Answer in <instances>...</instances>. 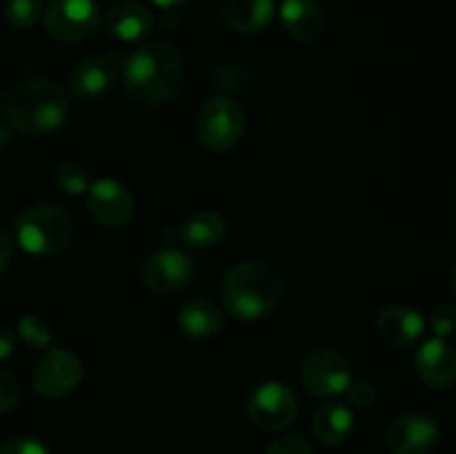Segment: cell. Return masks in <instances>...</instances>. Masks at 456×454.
Listing matches in <instances>:
<instances>
[{
    "label": "cell",
    "instance_id": "1",
    "mask_svg": "<svg viewBox=\"0 0 456 454\" xmlns=\"http://www.w3.org/2000/svg\"><path fill=\"white\" fill-rule=\"evenodd\" d=\"M123 87L134 102L145 107L163 105L183 87V58L167 40L141 43L123 62Z\"/></svg>",
    "mask_w": 456,
    "mask_h": 454
},
{
    "label": "cell",
    "instance_id": "2",
    "mask_svg": "<svg viewBox=\"0 0 456 454\" xmlns=\"http://www.w3.org/2000/svg\"><path fill=\"white\" fill-rule=\"evenodd\" d=\"M283 279L265 263H240L221 283V301L239 320H256L272 314L283 298Z\"/></svg>",
    "mask_w": 456,
    "mask_h": 454
},
{
    "label": "cell",
    "instance_id": "3",
    "mask_svg": "<svg viewBox=\"0 0 456 454\" xmlns=\"http://www.w3.org/2000/svg\"><path fill=\"white\" fill-rule=\"evenodd\" d=\"M69 114L67 93L56 80L29 78L16 85L7 101L12 127L25 136H45L61 127Z\"/></svg>",
    "mask_w": 456,
    "mask_h": 454
},
{
    "label": "cell",
    "instance_id": "4",
    "mask_svg": "<svg viewBox=\"0 0 456 454\" xmlns=\"http://www.w3.org/2000/svg\"><path fill=\"white\" fill-rule=\"evenodd\" d=\"M13 236L27 254L53 256L71 243L74 221L58 205H34L16 218Z\"/></svg>",
    "mask_w": 456,
    "mask_h": 454
},
{
    "label": "cell",
    "instance_id": "5",
    "mask_svg": "<svg viewBox=\"0 0 456 454\" xmlns=\"http://www.w3.org/2000/svg\"><path fill=\"white\" fill-rule=\"evenodd\" d=\"M248 116L240 102L234 98L214 96L203 105L196 123V134L205 150L209 151H227L240 142L245 134Z\"/></svg>",
    "mask_w": 456,
    "mask_h": 454
},
{
    "label": "cell",
    "instance_id": "6",
    "mask_svg": "<svg viewBox=\"0 0 456 454\" xmlns=\"http://www.w3.org/2000/svg\"><path fill=\"white\" fill-rule=\"evenodd\" d=\"M43 18L47 34L61 43H83L101 27L96 0H52Z\"/></svg>",
    "mask_w": 456,
    "mask_h": 454
},
{
    "label": "cell",
    "instance_id": "7",
    "mask_svg": "<svg viewBox=\"0 0 456 454\" xmlns=\"http://www.w3.org/2000/svg\"><path fill=\"white\" fill-rule=\"evenodd\" d=\"M249 421L265 432H283L297 421L298 399L285 383L270 381L258 385L248 401Z\"/></svg>",
    "mask_w": 456,
    "mask_h": 454
},
{
    "label": "cell",
    "instance_id": "8",
    "mask_svg": "<svg viewBox=\"0 0 456 454\" xmlns=\"http://www.w3.org/2000/svg\"><path fill=\"white\" fill-rule=\"evenodd\" d=\"M301 378L307 390L321 399H330L346 392L352 381V365L337 347H321L303 361Z\"/></svg>",
    "mask_w": 456,
    "mask_h": 454
},
{
    "label": "cell",
    "instance_id": "9",
    "mask_svg": "<svg viewBox=\"0 0 456 454\" xmlns=\"http://www.w3.org/2000/svg\"><path fill=\"white\" fill-rule=\"evenodd\" d=\"M441 441V426L426 409H410L396 417L386 432L390 454H430Z\"/></svg>",
    "mask_w": 456,
    "mask_h": 454
},
{
    "label": "cell",
    "instance_id": "10",
    "mask_svg": "<svg viewBox=\"0 0 456 454\" xmlns=\"http://www.w3.org/2000/svg\"><path fill=\"white\" fill-rule=\"evenodd\" d=\"M83 374V361L71 350L58 347V350H49L36 363L31 383H34V390L45 399H62L78 387Z\"/></svg>",
    "mask_w": 456,
    "mask_h": 454
},
{
    "label": "cell",
    "instance_id": "11",
    "mask_svg": "<svg viewBox=\"0 0 456 454\" xmlns=\"http://www.w3.org/2000/svg\"><path fill=\"white\" fill-rule=\"evenodd\" d=\"M194 279V261L181 249H160L142 265V283L156 296H172Z\"/></svg>",
    "mask_w": 456,
    "mask_h": 454
},
{
    "label": "cell",
    "instance_id": "12",
    "mask_svg": "<svg viewBox=\"0 0 456 454\" xmlns=\"http://www.w3.org/2000/svg\"><path fill=\"white\" fill-rule=\"evenodd\" d=\"M87 207L98 223L107 227H120L134 216V196L123 182L114 178H101L87 187Z\"/></svg>",
    "mask_w": 456,
    "mask_h": 454
},
{
    "label": "cell",
    "instance_id": "13",
    "mask_svg": "<svg viewBox=\"0 0 456 454\" xmlns=\"http://www.w3.org/2000/svg\"><path fill=\"white\" fill-rule=\"evenodd\" d=\"M419 378L435 390H448L456 381V352L445 338H428L414 356Z\"/></svg>",
    "mask_w": 456,
    "mask_h": 454
},
{
    "label": "cell",
    "instance_id": "14",
    "mask_svg": "<svg viewBox=\"0 0 456 454\" xmlns=\"http://www.w3.org/2000/svg\"><path fill=\"white\" fill-rule=\"evenodd\" d=\"M116 61L111 56H89L76 62L69 71V87L83 101H94V98L102 96L114 85L116 74Z\"/></svg>",
    "mask_w": 456,
    "mask_h": 454
},
{
    "label": "cell",
    "instance_id": "15",
    "mask_svg": "<svg viewBox=\"0 0 456 454\" xmlns=\"http://www.w3.org/2000/svg\"><path fill=\"white\" fill-rule=\"evenodd\" d=\"M426 332V320L421 312L408 305H390L379 314L377 334L383 343L392 347L412 345Z\"/></svg>",
    "mask_w": 456,
    "mask_h": 454
},
{
    "label": "cell",
    "instance_id": "16",
    "mask_svg": "<svg viewBox=\"0 0 456 454\" xmlns=\"http://www.w3.org/2000/svg\"><path fill=\"white\" fill-rule=\"evenodd\" d=\"M281 25L292 38L301 43H316L325 34V13L314 0H283Z\"/></svg>",
    "mask_w": 456,
    "mask_h": 454
},
{
    "label": "cell",
    "instance_id": "17",
    "mask_svg": "<svg viewBox=\"0 0 456 454\" xmlns=\"http://www.w3.org/2000/svg\"><path fill=\"white\" fill-rule=\"evenodd\" d=\"M105 25L114 38L136 43V40L150 36L151 27H154V16H151L150 7L138 0H123L107 12Z\"/></svg>",
    "mask_w": 456,
    "mask_h": 454
},
{
    "label": "cell",
    "instance_id": "18",
    "mask_svg": "<svg viewBox=\"0 0 456 454\" xmlns=\"http://www.w3.org/2000/svg\"><path fill=\"white\" fill-rule=\"evenodd\" d=\"M354 430V417L347 405L328 401L319 405L312 417V432L323 445H343Z\"/></svg>",
    "mask_w": 456,
    "mask_h": 454
},
{
    "label": "cell",
    "instance_id": "19",
    "mask_svg": "<svg viewBox=\"0 0 456 454\" xmlns=\"http://www.w3.org/2000/svg\"><path fill=\"white\" fill-rule=\"evenodd\" d=\"M274 18V0H225L223 20L239 34H256Z\"/></svg>",
    "mask_w": 456,
    "mask_h": 454
},
{
    "label": "cell",
    "instance_id": "20",
    "mask_svg": "<svg viewBox=\"0 0 456 454\" xmlns=\"http://www.w3.org/2000/svg\"><path fill=\"white\" fill-rule=\"evenodd\" d=\"M178 230V240L194 249L214 247L223 240L227 231L225 218L214 209H199L191 214Z\"/></svg>",
    "mask_w": 456,
    "mask_h": 454
},
{
    "label": "cell",
    "instance_id": "21",
    "mask_svg": "<svg viewBox=\"0 0 456 454\" xmlns=\"http://www.w3.org/2000/svg\"><path fill=\"white\" fill-rule=\"evenodd\" d=\"M223 312L205 298L185 303L178 312V328L191 338H209L221 329Z\"/></svg>",
    "mask_w": 456,
    "mask_h": 454
},
{
    "label": "cell",
    "instance_id": "22",
    "mask_svg": "<svg viewBox=\"0 0 456 454\" xmlns=\"http://www.w3.org/2000/svg\"><path fill=\"white\" fill-rule=\"evenodd\" d=\"M53 181H56V187L61 191L69 196L85 194L89 187V174L85 169V165L76 163V160H65L56 167V174H53Z\"/></svg>",
    "mask_w": 456,
    "mask_h": 454
},
{
    "label": "cell",
    "instance_id": "23",
    "mask_svg": "<svg viewBox=\"0 0 456 454\" xmlns=\"http://www.w3.org/2000/svg\"><path fill=\"white\" fill-rule=\"evenodd\" d=\"M43 0H7L4 4V16L9 25L18 29H29L43 18Z\"/></svg>",
    "mask_w": 456,
    "mask_h": 454
},
{
    "label": "cell",
    "instance_id": "24",
    "mask_svg": "<svg viewBox=\"0 0 456 454\" xmlns=\"http://www.w3.org/2000/svg\"><path fill=\"white\" fill-rule=\"evenodd\" d=\"M18 334H20L22 341L29 343L31 347H38V350H43V347L52 343V329L38 314L22 316L20 325H18Z\"/></svg>",
    "mask_w": 456,
    "mask_h": 454
},
{
    "label": "cell",
    "instance_id": "25",
    "mask_svg": "<svg viewBox=\"0 0 456 454\" xmlns=\"http://www.w3.org/2000/svg\"><path fill=\"white\" fill-rule=\"evenodd\" d=\"M346 394L350 399V403L359 409L374 408L379 401V390L372 381H365V378H352L350 385L346 387Z\"/></svg>",
    "mask_w": 456,
    "mask_h": 454
},
{
    "label": "cell",
    "instance_id": "26",
    "mask_svg": "<svg viewBox=\"0 0 456 454\" xmlns=\"http://www.w3.org/2000/svg\"><path fill=\"white\" fill-rule=\"evenodd\" d=\"M430 325L432 332L436 334V338L452 336L456 329V307L452 303H439V305L432 310Z\"/></svg>",
    "mask_w": 456,
    "mask_h": 454
},
{
    "label": "cell",
    "instance_id": "27",
    "mask_svg": "<svg viewBox=\"0 0 456 454\" xmlns=\"http://www.w3.org/2000/svg\"><path fill=\"white\" fill-rule=\"evenodd\" d=\"M265 454H314L312 445L305 436L301 434H283L272 441Z\"/></svg>",
    "mask_w": 456,
    "mask_h": 454
},
{
    "label": "cell",
    "instance_id": "28",
    "mask_svg": "<svg viewBox=\"0 0 456 454\" xmlns=\"http://www.w3.org/2000/svg\"><path fill=\"white\" fill-rule=\"evenodd\" d=\"M0 454H52L47 445L43 441L34 439V436H16V439H9L3 445Z\"/></svg>",
    "mask_w": 456,
    "mask_h": 454
},
{
    "label": "cell",
    "instance_id": "29",
    "mask_svg": "<svg viewBox=\"0 0 456 454\" xmlns=\"http://www.w3.org/2000/svg\"><path fill=\"white\" fill-rule=\"evenodd\" d=\"M18 399H20L18 381L9 372H3V369H0V414L16 408Z\"/></svg>",
    "mask_w": 456,
    "mask_h": 454
},
{
    "label": "cell",
    "instance_id": "30",
    "mask_svg": "<svg viewBox=\"0 0 456 454\" xmlns=\"http://www.w3.org/2000/svg\"><path fill=\"white\" fill-rule=\"evenodd\" d=\"M13 350H16V338H13L12 329L0 325V361L9 359L13 354Z\"/></svg>",
    "mask_w": 456,
    "mask_h": 454
},
{
    "label": "cell",
    "instance_id": "31",
    "mask_svg": "<svg viewBox=\"0 0 456 454\" xmlns=\"http://www.w3.org/2000/svg\"><path fill=\"white\" fill-rule=\"evenodd\" d=\"M12 256H13L12 236H9L4 230H0V272L9 265Z\"/></svg>",
    "mask_w": 456,
    "mask_h": 454
},
{
    "label": "cell",
    "instance_id": "32",
    "mask_svg": "<svg viewBox=\"0 0 456 454\" xmlns=\"http://www.w3.org/2000/svg\"><path fill=\"white\" fill-rule=\"evenodd\" d=\"M154 4H159L160 9H176L181 7V4H185L187 0H151Z\"/></svg>",
    "mask_w": 456,
    "mask_h": 454
},
{
    "label": "cell",
    "instance_id": "33",
    "mask_svg": "<svg viewBox=\"0 0 456 454\" xmlns=\"http://www.w3.org/2000/svg\"><path fill=\"white\" fill-rule=\"evenodd\" d=\"M0 111H3V93H0Z\"/></svg>",
    "mask_w": 456,
    "mask_h": 454
}]
</instances>
